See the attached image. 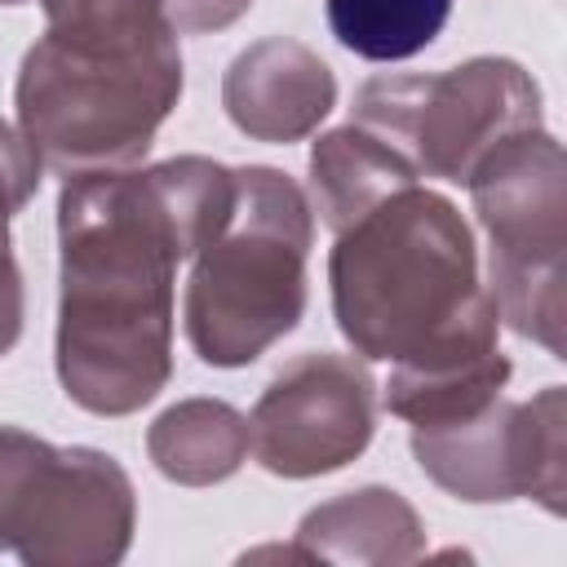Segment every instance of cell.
<instances>
[{"instance_id":"6da1fadb","label":"cell","mask_w":567,"mask_h":567,"mask_svg":"<svg viewBox=\"0 0 567 567\" xmlns=\"http://www.w3.org/2000/svg\"><path fill=\"white\" fill-rule=\"evenodd\" d=\"M235 168L204 155L71 173L58 195V377L97 416L151 403L173 372V270L221 235Z\"/></svg>"},{"instance_id":"7a4b0ae2","label":"cell","mask_w":567,"mask_h":567,"mask_svg":"<svg viewBox=\"0 0 567 567\" xmlns=\"http://www.w3.org/2000/svg\"><path fill=\"white\" fill-rule=\"evenodd\" d=\"M328 284L341 337L394 372L430 377L496 354L501 310L478 284L474 235L416 182L337 230Z\"/></svg>"},{"instance_id":"3957f363","label":"cell","mask_w":567,"mask_h":567,"mask_svg":"<svg viewBox=\"0 0 567 567\" xmlns=\"http://www.w3.org/2000/svg\"><path fill=\"white\" fill-rule=\"evenodd\" d=\"M182 97L177 31L71 35L44 31L18 71V124L58 173L124 168L146 155Z\"/></svg>"},{"instance_id":"277c9868","label":"cell","mask_w":567,"mask_h":567,"mask_svg":"<svg viewBox=\"0 0 567 567\" xmlns=\"http://www.w3.org/2000/svg\"><path fill=\"white\" fill-rule=\"evenodd\" d=\"M310 204L279 168H235V208L195 252L186 284V341L213 368H244L306 310Z\"/></svg>"},{"instance_id":"5b68a950","label":"cell","mask_w":567,"mask_h":567,"mask_svg":"<svg viewBox=\"0 0 567 567\" xmlns=\"http://www.w3.org/2000/svg\"><path fill=\"white\" fill-rule=\"evenodd\" d=\"M354 124L416 177L470 182L514 133L540 128V93L509 58H474L434 75H377L354 97Z\"/></svg>"},{"instance_id":"8992f818","label":"cell","mask_w":567,"mask_h":567,"mask_svg":"<svg viewBox=\"0 0 567 567\" xmlns=\"http://www.w3.org/2000/svg\"><path fill=\"white\" fill-rule=\"evenodd\" d=\"M465 186L492 235L496 310L523 337L563 354V146L540 128L514 133L474 168Z\"/></svg>"},{"instance_id":"52a82bcc","label":"cell","mask_w":567,"mask_h":567,"mask_svg":"<svg viewBox=\"0 0 567 567\" xmlns=\"http://www.w3.org/2000/svg\"><path fill=\"white\" fill-rule=\"evenodd\" d=\"M128 532L133 487L111 456L0 430V549L22 563H115Z\"/></svg>"},{"instance_id":"ba28073f","label":"cell","mask_w":567,"mask_h":567,"mask_svg":"<svg viewBox=\"0 0 567 567\" xmlns=\"http://www.w3.org/2000/svg\"><path fill=\"white\" fill-rule=\"evenodd\" d=\"M421 470L461 501L540 496L563 509V390L532 403L487 399L478 412L439 425H412Z\"/></svg>"},{"instance_id":"9c48e42d","label":"cell","mask_w":567,"mask_h":567,"mask_svg":"<svg viewBox=\"0 0 567 567\" xmlns=\"http://www.w3.org/2000/svg\"><path fill=\"white\" fill-rule=\"evenodd\" d=\"M377 425V390L346 354H301L248 416V452L284 478H310L354 461Z\"/></svg>"},{"instance_id":"30bf717a","label":"cell","mask_w":567,"mask_h":567,"mask_svg":"<svg viewBox=\"0 0 567 567\" xmlns=\"http://www.w3.org/2000/svg\"><path fill=\"white\" fill-rule=\"evenodd\" d=\"M221 102L239 133L257 142H297L332 111L337 80L306 44L275 35L230 62Z\"/></svg>"},{"instance_id":"8fae6325","label":"cell","mask_w":567,"mask_h":567,"mask_svg":"<svg viewBox=\"0 0 567 567\" xmlns=\"http://www.w3.org/2000/svg\"><path fill=\"white\" fill-rule=\"evenodd\" d=\"M297 558H416L421 523L385 487H363L310 509L297 527Z\"/></svg>"},{"instance_id":"7c38bea8","label":"cell","mask_w":567,"mask_h":567,"mask_svg":"<svg viewBox=\"0 0 567 567\" xmlns=\"http://www.w3.org/2000/svg\"><path fill=\"white\" fill-rule=\"evenodd\" d=\"M412 182H416V173L359 124H346V128L319 137L310 151L315 204L332 230H346L372 204H381L385 195H394Z\"/></svg>"},{"instance_id":"4fadbf2b","label":"cell","mask_w":567,"mask_h":567,"mask_svg":"<svg viewBox=\"0 0 567 567\" xmlns=\"http://www.w3.org/2000/svg\"><path fill=\"white\" fill-rule=\"evenodd\" d=\"M146 447L164 478H177L190 487L217 483L235 474L239 461L248 456V421L230 403L186 399L151 425Z\"/></svg>"},{"instance_id":"5bb4252c","label":"cell","mask_w":567,"mask_h":567,"mask_svg":"<svg viewBox=\"0 0 567 567\" xmlns=\"http://www.w3.org/2000/svg\"><path fill=\"white\" fill-rule=\"evenodd\" d=\"M447 13L452 0H328L332 35L368 62H399L430 49Z\"/></svg>"},{"instance_id":"9a60e30c","label":"cell","mask_w":567,"mask_h":567,"mask_svg":"<svg viewBox=\"0 0 567 567\" xmlns=\"http://www.w3.org/2000/svg\"><path fill=\"white\" fill-rule=\"evenodd\" d=\"M49 13V31L71 35H151L173 31L164 4L168 0H40Z\"/></svg>"},{"instance_id":"2e32d148","label":"cell","mask_w":567,"mask_h":567,"mask_svg":"<svg viewBox=\"0 0 567 567\" xmlns=\"http://www.w3.org/2000/svg\"><path fill=\"white\" fill-rule=\"evenodd\" d=\"M40 186V155L31 142L0 120V235L9 230V217L35 195Z\"/></svg>"},{"instance_id":"e0dca14e","label":"cell","mask_w":567,"mask_h":567,"mask_svg":"<svg viewBox=\"0 0 567 567\" xmlns=\"http://www.w3.org/2000/svg\"><path fill=\"white\" fill-rule=\"evenodd\" d=\"M252 0H168L164 13H168V27L177 35H195V31H221L230 27Z\"/></svg>"},{"instance_id":"ac0fdd59","label":"cell","mask_w":567,"mask_h":567,"mask_svg":"<svg viewBox=\"0 0 567 567\" xmlns=\"http://www.w3.org/2000/svg\"><path fill=\"white\" fill-rule=\"evenodd\" d=\"M18 332H22V275L9 252V230H4L0 235V354L13 350Z\"/></svg>"},{"instance_id":"d6986e66","label":"cell","mask_w":567,"mask_h":567,"mask_svg":"<svg viewBox=\"0 0 567 567\" xmlns=\"http://www.w3.org/2000/svg\"><path fill=\"white\" fill-rule=\"evenodd\" d=\"M0 4H22V0H0Z\"/></svg>"}]
</instances>
